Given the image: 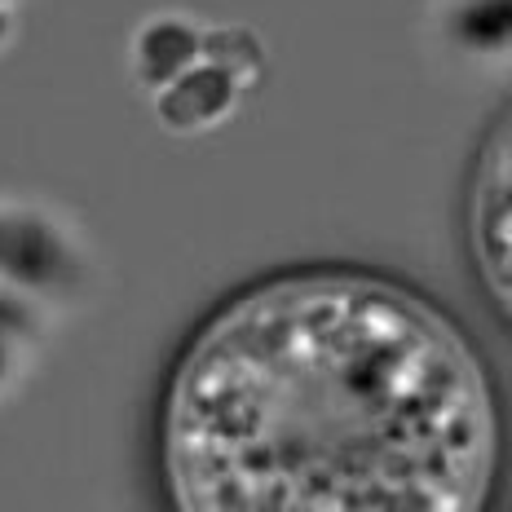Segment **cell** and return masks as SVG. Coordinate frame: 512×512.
Wrapping results in <instances>:
<instances>
[{"instance_id": "cell-2", "label": "cell", "mask_w": 512, "mask_h": 512, "mask_svg": "<svg viewBox=\"0 0 512 512\" xmlns=\"http://www.w3.org/2000/svg\"><path fill=\"white\" fill-rule=\"evenodd\" d=\"M508 128L490 137L482 173L473 186V252L486 270V283L508 305Z\"/></svg>"}, {"instance_id": "cell-5", "label": "cell", "mask_w": 512, "mask_h": 512, "mask_svg": "<svg viewBox=\"0 0 512 512\" xmlns=\"http://www.w3.org/2000/svg\"><path fill=\"white\" fill-rule=\"evenodd\" d=\"M455 36L473 49L508 45V0H464L455 14Z\"/></svg>"}, {"instance_id": "cell-7", "label": "cell", "mask_w": 512, "mask_h": 512, "mask_svg": "<svg viewBox=\"0 0 512 512\" xmlns=\"http://www.w3.org/2000/svg\"><path fill=\"white\" fill-rule=\"evenodd\" d=\"M9 27H14V23H9V9H5V5H0V45H5V36H9Z\"/></svg>"}, {"instance_id": "cell-1", "label": "cell", "mask_w": 512, "mask_h": 512, "mask_svg": "<svg viewBox=\"0 0 512 512\" xmlns=\"http://www.w3.org/2000/svg\"><path fill=\"white\" fill-rule=\"evenodd\" d=\"M499 407L451 314L362 270L234 296L159 415L173 512H486Z\"/></svg>"}, {"instance_id": "cell-8", "label": "cell", "mask_w": 512, "mask_h": 512, "mask_svg": "<svg viewBox=\"0 0 512 512\" xmlns=\"http://www.w3.org/2000/svg\"><path fill=\"white\" fill-rule=\"evenodd\" d=\"M5 367H9V345L0 340V380H5Z\"/></svg>"}, {"instance_id": "cell-4", "label": "cell", "mask_w": 512, "mask_h": 512, "mask_svg": "<svg viewBox=\"0 0 512 512\" xmlns=\"http://www.w3.org/2000/svg\"><path fill=\"white\" fill-rule=\"evenodd\" d=\"M204 58V31L181 14H159L133 36V76L146 89H164Z\"/></svg>"}, {"instance_id": "cell-3", "label": "cell", "mask_w": 512, "mask_h": 512, "mask_svg": "<svg viewBox=\"0 0 512 512\" xmlns=\"http://www.w3.org/2000/svg\"><path fill=\"white\" fill-rule=\"evenodd\" d=\"M239 89H243V80H234L217 62L199 58L186 76H177L173 84H164L155 93V111L177 133H199V128H212L226 120L234 111V102H239Z\"/></svg>"}, {"instance_id": "cell-6", "label": "cell", "mask_w": 512, "mask_h": 512, "mask_svg": "<svg viewBox=\"0 0 512 512\" xmlns=\"http://www.w3.org/2000/svg\"><path fill=\"white\" fill-rule=\"evenodd\" d=\"M204 62L226 67L234 80H248L261 67V40L248 27H217L204 31Z\"/></svg>"}]
</instances>
